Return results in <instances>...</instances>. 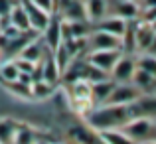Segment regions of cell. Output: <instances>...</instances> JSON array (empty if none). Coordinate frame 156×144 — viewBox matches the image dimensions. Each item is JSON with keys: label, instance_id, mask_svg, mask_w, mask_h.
<instances>
[{"label": "cell", "instance_id": "obj_12", "mask_svg": "<svg viewBox=\"0 0 156 144\" xmlns=\"http://www.w3.org/2000/svg\"><path fill=\"white\" fill-rule=\"evenodd\" d=\"M61 42H63V40H61V22L51 18L50 24L44 28V46H48L53 51Z\"/></svg>", "mask_w": 156, "mask_h": 144}, {"label": "cell", "instance_id": "obj_23", "mask_svg": "<svg viewBox=\"0 0 156 144\" xmlns=\"http://www.w3.org/2000/svg\"><path fill=\"white\" fill-rule=\"evenodd\" d=\"M14 144H36L34 132L26 126H18V130L14 134Z\"/></svg>", "mask_w": 156, "mask_h": 144}, {"label": "cell", "instance_id": "obj_7", "mask_svg": "<svg viewBox=\"0 0 156 144\" xmlns=\"http://www.w3.org/2000/svg\"><path fill=\"white\" fill-rule=\"evenodd\" d=\"M134 69H136V63H134L133 57L121 55L117 59V63L113 65V69L109 71V75L115 83H130V77H133Z\"/></svg>", "mask_w": 156, "mask_h": 144}, {"label": "cell", "instance_id": "obj_32", "mask_svg": "<svg viewBox=\"0 0 156 144\" xmlns=\"http://www.w3.org/2000/svg\"><path fill=\"white\" fill-rule=\"evenodd\" d=\"M36 144H38V142H36Z\"/></svg>", "mask_w": 156, "mask_h": 144}, {"label": "cell", "instance_id": "obj_10", "mask_svg": "<svg viewBox=\"0 0 156 144\" xmlns=\"http://www.w3.org/2000/svg\"><path fill=\"white\" fill-rule=\"evenodd\" d=\"M126 28H129V22L121 16H105L97 22V30H103L107 34H113L117 38H125L126 34Z\"/></svg>", "mask_w": 156, "mask_h": 144}, {"label": "cell", "instance_id": "obj_18", "mask_svg": "<svg viewBox=\"0 0 156 144\" xmlns=\"http://www.w3.org/2000/svg\"><path fill=\"white\" fill-rule=\"evenodd\" d=\"M99 138L103 140L105 144H134L122 132L121 128H113V130H101L99 132Z\"/></svg>", "mask_w": 156, "mask_h": 144}, {"label": "cell", "instance_id": "obj_13", "mask_svg": "<svg viewBox=\"0 0 156 144\" xmlns=\"http://www.w3.org/2000/svg\"><path fill=\"white\" fill-rule=\"evenodd\" d=\"M44 53H46V46H44V42H40V40L28 42L26 46L20 49V57L32 61V63H40V61L44 59Z\"/></svg>", "mask_w": 156, "mask_h": 144}, {"label": "cell", "instance_id": "obj_19", "mask_svg": "<svg viewBox=\"0 0 156 144\" xmlns=\"http://www.w3.org/2000/svg\"><path fill=\"white\" fill-rule=\"evenodd\" d=\"M18 125L12 121H0V144H14V134Z\"/></svg>", "mask_w": 156, "mask_h": 144}, {"label": "cell", "instance_id": "obj_21", "mask_svg": "<svg viewBox=\"0 0 156 144\" xmlns=\"http://www.w3.org/2000/svg\"><path fill=\"white\" fill-rule=\"evenodd\" d=\"M30 89H32V97L44 99L51 93V83H48V81H44V79H38V81H32Z\"/></svg>", "mask_w": 156, "mask_h": 144}, {"label": "cell", "instance_id": "obj_5", "mask_svg": "<svg viewBox=\"0 0 156 144\" xmlns=\"http://www.w3.org/2000/svg\"><path fill=\"white\" fill-rule=\"evenodd\" d=\"M121 55H122L121 49H91V53L87 57V63H91L93 67L101 69L105 73H109Z\"/></svg>", "mask_w": 156, "mask_h": 144}, {"label": "cell", "instance_id": "obj_20", "mask_svg": "<svg viewBox=\"0 0 156 144\" xmlns=\"http://www.w3.org/2000/svg\"><path fill=\"white\" fill-rule=\"evenodd\" d=\"M57 77H59V71H57L55 63H53V57H48L44 61V69H42V79L48 81V83H55Z\"/></svg>", "mask_w": 156, "mask_h": 144}, {"label": "cell", "instance_id": "obj_22", "mask_svg": "<svg viewBox=\"0 0 156 144\" xmlns=\"http://www.w3.org/2000/svg\"><path fill=\"white\" fill-rule=\"evenodd\" d=\"M18 67H16L14 61H8V63H2L0 65V77H2L6 83H12V81L18 79Z\"/></svg>", "mask_w": 156, "mask_h": 144}, {"label": "cell", "instance_id": "obj_30", "mask_svg": "<svg viewBox=\"0 0 156 144\" xmlns=\"http://www.w3.org/2000/svg\"><path fill=\"white\" fill-rule=\"evenodd\" d=\"M0 22H2V18H0Z\"/></svg>", "mask_w": 156, "mask_h": 144}, {"label": "cell", "instance_id": "obj_16", "mask_svg": "<svg viewBox=\"0 0 156 144\" xmlns=\"http://www.w3.org/2000/svg\"><path fill=\"white\" fill-rule=\"evenodd\" d=\"M130 83H133L140 93H148L150 89L154 87V75L136 67V69H134V73H133V77H130Z\"/></svg>", "mask_w": 156, "mask_h": 144}, {"label": "cell", "instance_id": "obj_2", "mask_svg": "<svg viewBox=\"0 0 156 144\" xmlns=\"http://www.w3.org/2000/svg\"><path fill=\"white\" fill-rule=\"evenodd\" d=\"M121 130L130 138L134 144L144 142V140H154V122L152 117H134L129 122L121 126Z\"/></svg>", "mask_w": 156, "mask_h": 144}, {"label": "cell", "instance_id": "obj_17", "mask_svg": "<svg viewBox=\"0 0 156 144\" xmlns=\"http://www.w3.org/2000/svg\"><path fill=\"white\" fill-rule=\"evenodd\" d=\"M138 4L133 2V0H119L115 2V8H113V14L115 16H121L125 20H130V18H136L138 16Z\"/></svg>", "mask_w": 156, "mask_h": 144}, {"label": "cell", "instance_id": "obj_25", "mask_svg": "<svg viewBox=\"0 0 156 144\" xmlns=\"http://www.w3.org/2000/svg\"><path fill=\"white\" fill-rule=\"evenodd\" d=\"M14 63H16V67H18L20 73H30V75H34L36 63H32V61H28V59H22V57H18Z\"/></svg>", "mask_w": 156, "mask_h": 144}, {"label": "cell", "instance_id": "obj_31", "mask_svg": "<svg viewBox=\"0 0 156 144\" xmlns=\"http://www.w3.org/2000/svg\"><path fill=\"white\" fill-rule=\"evenodd\" d=\"M55 2H57V0H55Z\"/></svg>", "mask_w": 156, "mask_h": 144}, {"label": "cell", "instance_id": "obj_29", "mask_svg": "<svg viewBox=\"0 0 156 144\" xmlns=\"http://www.w3.org/2000/svg\"><path fill=\"white\" fill-rule=\"evenodd\" d=\"M133 2H136V4H138V0H133Z\"/></svg>", "mask_w": 156, "mask_h": 144}, {"label": "cell", "instance_id": "obj_1", "mask_svg": "<svg viewBox=\"0 0 156 144\" xmlns=\"http://www.w3.org/2000/svg\"><path fill=\"white\" fill-rule=\"evenodd\" d=\"M133 118L129 105H101L99 109H91L87 113V122L93 130L101 132V130H113L121 128L125 122Z\"/></svg>", "mask_w": 156, "mask_h": 144}, {"label": "cell", "instance_id": "obj_8", "mask_svg": "<svg viewBox=\"0 0 156 144\" xmlns=\"http://www.w3.org/2000/svg\"><path fill=\"white\" fill-rule=\"evenodd\" d=\"M22 6L28 14V22H30V28L34 32H44V28L50 24L51 20V14L42 8H38L36 4H32L30 0H22Z\"/></svg>", "mask_w": 156, "mask_h": 144}, {"label": "cell", "instance_id": "obj_3", "mask_svg": "<svg viewBox=\"0 0 156 144\" xmlns=\"http://www.w3.org/2000/svg\"><path fill=\"white\" fill-rule=\"evenodd\" d=\"M69 99H71L75 111L79 113H89L93 109L91 101V83L87 79H75L69 83Z\"/></svg>", "mask_w": 156, "mask_h": 144}, {"label": "cell", "instance_id": "obj_6", "mask_svg": "<svg viewBox=\"0 0 156 144\" xmlns=\"http://www.w3.org/2000/svg\"><path fill=\"white\" fill-rule=\"evenodd\" d=\"M89 49H122V38H117L113 34H107L103 30H95L87 36Z\"/></svg>", "mask_w": 156, "mask_h": 144}, {"label": "cell", "instance_id": "obj_9", "mask_svg": "<svg viewBox=\"0 0 156 144\" xmlns=\"http://www.w3.org/2000/svg\"><path fill=\"white\" fill-rule=\"evenodd\" d=\"M133 38H134V46L140 51H148L154 44V26L150 22H138L136 28L133 30Z\"/></svg>", "mask_w": 156, "mask_h": 144}, {"label": "cell", "instance_id": "obj_26", "mask_svg": "<svg viewBox=\"0 0 156 144\" xmlns=\"http://www.w3.org/2000/svg\"><path fill=\"white\" fill-rule=\"evenodd\" d=\"M32 4H36L38 8H42V10H46V12H53V8H55V0H30Z\"/></svg>", "mask_w": 156, "mask_h": 144}, {"label": "cell", "instance_id": "obj_14", "mask_svg": "<svg viewBox=\"0 0 156 144\" xmlns=\"http://www.w3.org/2000/svg\"><path fill=\"white\" fill-rule=\"evenodd\" d=\"M83 6L87 20H91V22H99L101 18L107 16V10H109L107 0H83Z\"/></svg>", "mask_w": 156, "mask_h": 144}, {"label": "cell", "instance_id": "obj_15", "mask_svg": "<svg viewBox=\"0 0 156 144\" xmlns=\"http://www.w3.org/2000/svg\"><path fill=\"white\" fill-rule=\"evenodd\" d=\"M113 87H115L113 79H105V81L91 83V101H93V107H95V105H103Z\"/></svg>", "mask_w": 156, "mask_h": 144}, {"label": "cell", "instance_id": "obj_28", "mask_svg": "<svg viewBox=\"0 0 156 144\" xmlns=\"http://www.w3.org/2000/svg\"><path fill=\"white\" fill-rule=\"evenodd\" d=\"M138 144H154V140H144V142H138Z\"/></svg>", "mask_w": 156, "mask_h": 144}, {"label": "cell", "instance_id": "obj_24", "mask_svg": "<svg viewBox=\"0 0 156 144\" xmlns=\"http://www.w3.org/2000/svg\"><path fill=\"white\" fill-rule=\"evenodd\" d=\"M136 63V67L138 69H142V71H148V73H152V75H156V59L152 55H142L138 61H134Z\"/></svg>", "mask_w": 156, "mask_h": 144}, {"label": "cell", "instance_id": "obj_11", "mask_svg": "<svg viewBox=\"0 0 156 144\" xmlns=\"http://www.w3.org/2000/svg\"><path fill=\"white\" fill-rule=\"evenodd\" d=\"M8 24L10 26H14L18 32H30V22H28V14L26 10H24L22 2L18 4H12L10 12H8Z\"/></svg>", "mask_w": 156, "mask_h": 144}, {"label": "cell", "instance_id": "obj_27", "mask_svg": "<svg viewBox=\"0 0 156 144\" xmlns=\"http://www.w3.org/2000/svg\"><path fill=\"white\" fill-rule=\"evenodd\" d=\"M12 8L10 0H0V18H8V12Z\"/></svg>", "mask_w": 156, "mask_h": 144}, {"label": "cell", "instance_id": "obj_4", "mask_svg": "<svg viewBox=\"0 0 156 144\" xmlns=\"http://www.w3.org/2000/svg\"><path fill=\"white\" fill-rule=\"evenodd\" d=\"M144 93H140L136 87H134L133 83H115V87L111 89L109 97L105 99L103 105H130V103H134L136 99H140Z\"/></svg>", "mask_w": 156, "mask_h": 144}]
</instances>
